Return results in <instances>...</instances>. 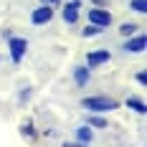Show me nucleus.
I'll use <instances>...</instances> for the list:
<instances>
[{
    "instance_id": "1",
    "label": "nucleus",
    "mask_w": 147,
    "mask_h": 147,
    "mask_svg": "<svg viewBox=\"0 0 147 147\" xmlns=\"http://www.w3.org/2000/svg\"><path fill=\"white\" fill-rule=\"evenodd\" d=\"M81 107L89 112H112V109H119V102L112 96H86Z\"/></svg>"
},
{
    "instance_id": "2",
    "label": "nucleus",
    "mask_w": 147,
    "mask_h": 147,
    "mask_svg": "<svg viewBox=\"0 0 147 147\" xmlns=\"http://www.w3.org/2000/svg\"><path fill=\"white\" fill-rule=\"evenodd\" d=\"M8 48H10L13 63H20L23 56H26V51H28V41H26V38H18V36H10V38H8Z\"/></svg>"
},
{
    "instance_id": "3",
    "label": "nucleus",
    "mask_w": 147,
    "mask_h": 147,
    "mask_svg": "<svg viewBox=\"0 0 147 147\" xmlns=\"http://www.w3.org/2000/svg\"><path fill=\"white\" fill-rule=\"evenodd\" d=\"M89 23H94L99 28H107V26H112V13L102 10V8H91L89 10Z\"/></svg>"
},
{
    "instance_id": "4",
    "label": "nucleus",
    "mask_w": 147,
    "mask_h": 147,
    "mask_svg": "<svg viewBox=\"0 0 147 147\" xmlns=\"http://www.w3.org/2000/svg\"><path fill=\"white\" fill-rule=\"evenodd\" d=\"M51 18H53V8H51V5H41V8H36V10L30 13V23H33V26H43Z\"/></svg>"
},
{
    "instance_id": "5",
    "label": "nucleus",
    "mask_w": 147,
    "mask_h": 147,
    "mask_svg": "<svg viewBox=\"0 0 147 147\" xmlns=\"http://www.w3.org/2000/svg\"><path fill=\"white\" fill-rule=\"evenodd\" d=\"M147 46L145 36H127V43H124V51L127 53H142Z\"/></svg>"
},
{
    "instance_id": "6",
    "label": "nucleus",
    "mask_w": 147,
    "mask_h": 147,
    "mask_svg": "<svg viewBox=\"0 0 147 147\" xmlns=\"http://www.w3.org/2000/svg\"><path fill=\"white\" fill-rule=\"evenodd\" d=\"M109 59H112V56H109V51H107V48H102V51H91V53L86 56V66H89V69H96V66L107 63Z\"/></svg>"
},
{
    "instance_id": "7",
    "label": "nucleus",
    "mask_w": 147,
    "mask_h": 147,
    "mask_svg": "<svg viewBox=\"0 0 147 147\" xmlns=\"http://www.w3.org/2000/svg\"><path fill=\"white\" fill-rule=\"evenodd\" d=\"M79 5H81L79 0H71V3H66V5H63L61 15H63V20H66V23H76V20H79Z\"/></svg>"
},
{
    "instance_id": "8",
    "label": "nucleus",
    "mask_w": 147,
    "mask_h": 147,
    "mask_svg": "<svg viewBox=\"0 0 147 147\" xmlns=\"http://www.w3.org/2000/svg\"><path fill=\"white\" fill-rule=\"evenodd\" d=\"M74 81H76V86H86L89 84V66H76L74 69Z\"/></svg>"
},
{
    "instance_id": "9",
    "label": "nucleus",
    "mask_w": 147,
    "mask_h": 147,
    "mask_svg": "<svg viewBox=\"0 0 147 147\" xmlns=\"http://www.w3.org/2000/svg\"><path fill=\"white\" fill-rule=\"evenodd\" d=\"M94 140V132H91V127L89 124H81L79 129H76V142H81V145H89Z\"/></svg>"
},
{
    "instance_id": "10",
    "label": "nucleus",
    "mask_w": 147,
    "mask_h": 147,
    "mask_svg": "<svg viewBox=\"0 0 147 147\" xmlns=\"http://www.w3.org/2000/svg\"><path fill=\"white\" fill-rule=\"evenodd\" d=\"M127 107H129V109H134V112H137V114H145L147 112V104L142 102V99H140V96H129V99H127Z\"/></svg>"
},
{
    "instance_id": "11",
    "label": "nucleus",
    "mask_w": 147,
    "mask_h": 147,
    "mask_svg": "<svg viewBox=\"0 0 147 147\" xmlns=\"http://www.w3.org/2000/svg\"><path fill=\"white\" fill-rule=\"evenodd\" d=\"M137 28H140V26H134V23H122V26H119V33H122V36H134Z\"/></svg>"
},
{
    "instance_id": "12",
    "label": "nucleus",
    "mask_w": 147,
    "mask_h": 147,
    "mask_svg": "<svg viewBox=\"0 0 147 147\" xmlns=\"http://www.w3.org/2000/svg\"><path fill=\"white\" fill-rule=\"evenodd\" d=\"M129 8L137 13H147V0H129Z\"/></svg>"
},
{
    "instance_id": "13",
    "label": "nucleus",
    "mask_w": 147,
    "mask_h": 147,
    "mask_svg": "<svg viewBox=\"0 0 147 147\" xmlns=\"http://www.w3.org/2000/svg\"><path fill=\"white\" fill-rule=\"evenodd\" d=\"M99 33H102V28H99V26H94V23H91V26H86V28L81 30V36H84V38H91V36H99Z\"/></svg>"
},
{
    "instance_id": "14",
    "label": "nucleus",
    "mask_w": 147,
    "mask_h": 147,
    "mask_svg": "<svg viewBox=\"0 0 147 147\" xmlns=\"http://www.w3.org/2000/svg\"><path fill=\"white\" fill-rule=\"evenodd\" d=\"M86 124H89V127H107V119H104V117H96V114H91Z\"/></svg>"
},
{
    "instance_id": "15",
    "label": "nucleus",
    "mask_w": 147,
    "mask_h": 147,
    "mask_svg": "<svg viewBox=\"0 0 147 147\" xmlns=\"http://www.w3.org/2000/svg\"><path fill=\"white\" fill-rule=\"evenodd\" d=\"M20 132L26 134V137H36V132H33V122H23V127H20Z\"/></svg>"
},
{
    "instance_id": "16",
    "label": "nucleus",
    "mask_w": 147,
    "mask_h": 147,
    "mask_svg": "<svg viewBox=\"0 0 147 147\" xmlns=\"http://www.w3.org/2000/svg\"><path fill=\"white\" fill-rule=\"evenodd\" d=\"M134 79H137V84H142V86L147 84V74H145V71H140L137 76H134Z\"/></svg>"
},
{
    "instance_id": "17",
    "label": "nucleus",
    "mask_w": 147,
    "mask_h": 147,
    "mask_svg": "<svg viewBox=\"0 0 147 147\" xmlns=\"http://www.w3.org/2000/svg\"><path fill=\"white\" fill-rule=\"evenodd\" d=\"M43 5H51V8H56V5H61V0H41Z\"/></svg>"
}]
</instances>
